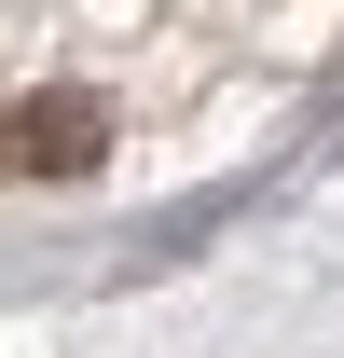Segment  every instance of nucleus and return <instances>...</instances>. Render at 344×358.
I'll list each match as a JSON object with an SVG mask.
<instances>
[{"label": "nucleus", "instance_id": "1", "mask_svg": "<svg viewBox=\"0 0 344 358\" xmlns=\"http://www.w3.org/2000/svg\"><path fill=\"white\" fill-rule=\"evenodd\" d=\"M96 166H110V110H96L83 83L0 110V179H96Z\"/></svg>", "mask_w": 344, "mask_h": 358}]
</instances>
